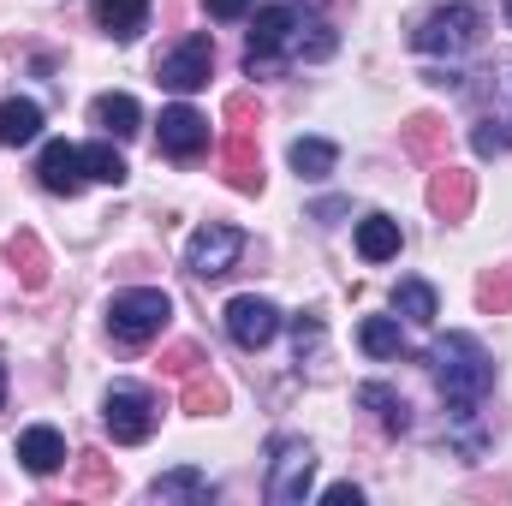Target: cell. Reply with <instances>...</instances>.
<instances>
[{
	"label": "cell",
	"mask_w": 512,
	"mask_h": 506,
	"mask_svg": "<svg viewBox=\"0 0 512 506\" xmlns=\"http://www.w3.org/2000/svg\"><path fill=\"white\" fill-rule=\"evenodd\" d=\"M429 364H435L441 399H447L453 411H477V399H483L489 381H495V358H489L483 340H471V334H447V340H435Z\"/></svg>",
	"instance_id": "1"
},
{
	"label": "cell",
	"mask_w": 512,
	"mask_h": 506,
	"mask_svg": "<svg viewBox=\"0 0 512 506\" xmlns=\"http://www.w3.org/2000/svg\"><path fill=\"white\" fill-rule=\"evenodd\" d=\"M167 322H173V298L155 292V286L114 292V304H108V334H114L120 346H149Z\"/></svg>",
	"instance_id": "2"
},
{
	"label": "cell",
	"mask_w": 512,
	"mask_h": 506,
	"mask_svg": "<svg viewBox=\"0 0 512 506\" xmlns=\"http://www.w3.org/2000/svg\"><path fill=\"white\" fill-rule=\"evenodd\" d=\"M483 42V12L477 6H435L417 30H411V48L417 54H465Z\"/></svg>",
	"instance_id": "3"
},
{
	"label": "cell",
	"mask_w": 512,
	"mask_h": 506,
	"mask_svg": "<svg viewBox=\"0 0 512 506\" xmlns=\"http://www.w3.org/2000/svg\"><path fill=\"white\" fill-rule=\"evenodd\" d=\"M155 399L143 393V387H131V381H120V387H108V399H102V423H108V435L120 441V447H137V441H149L155 435Z\"/></svg>",
	"instance_id": "4"
},
{
	"label": "cell",
	"mask_w": 512,
	"mask_h": 506,
	"mask_svg": "<svg viewBox=\"0 0 512 506\" xmlns=\"http://www.w3.org/2000/svg\"><path fill=\"white\" fill-rule=\"evenodd\" d=\"M310 477H316V453L292 435L274 441V465H268V501L274 506H298L310 495Z\"/></svg>",
	"instance_id": "5"
},
{
	"label": "cell",
	"mask_w": 512,
	"mask_h": 506,
	"mask_svg": "<svg viewBox=\"0 0 512 506\" xmlns=\"http://www.w3.org/2000/svg\"><path fill=\"white\" fill-rule=\"evenodd\" d=\"M209 72H215V42H209V36H185L179 48H167V54L155 60V78H161L167 90H179V96L203 90Z\"/></svg>",
	"instance_id": "6"
},
{
	"label": "cell",
	"mask_w": 512,
	"mask_h": 506,
	"mask_svg": "<svg viewBox=\"0 0 512 506\" xmlns=\"http://www.w3.org/2000/svg\"><path fill=\"white\" fill-rule=\"evenodd\" d=\"M239 256H245V233H239V227H215V221H209V227H197V233H191V245H185V268H191V274H203V280H215V274H227Z\"/></svg>",
	"instance_id": "7"
},
{
	"label": "cell",
	"mask_w": 512,
	"mask_h": 506,
	"mask_svg": "<svg viewBox=\"0 0 512 506\" xmlns=\"http://www.w3.org/2000/svg\"><path fill=\"white\" fill-rule=\"evenodd\" d=\"M227 334H233V346H245V352H262V346L280 334V310H274L268 298L245 292V298H233V304H227Z\"/></svg>",
	"instance_id": "8"
},
{
	"label": "cell",
	"mask_w": 512,
	"mask_h": 506,
	"mask_svg": "<svg viewBox=\"0 0 512 506\" xmlns=\"http://www.w3.org/2000/svg\"><path fill=\"white\" fill-rule=\"evenodd\" d=\"M221 173L239 197H256L262 191V155H256V131L227 126V143H221Z\"/></svg>",
	"instance_id": "9"
},
{
	"label": "cell",
	"mask_w": 512,
	"mask_h": 506,
	"mask_svg": "<svg viewBox=\"0 0 512 506\" xmlns=\"http://www.w3.org/2000/svg\"><path fill=\"white\" fill-rule=\"evenodd\" d=\"M209 149V120L197 114V108H167L161 114V155H173V161H197Z\"/></svg>",
	"instance_id": "10"
},
{
	"label": "cell",
	"mask_w": 512,
	"mask_h": 506,
	"mask_svg": "<svg viewBox=\"0 0 512 506\" xmlns=\"http://www.w3.org/2000/svg\"><path fill=\"white\" fill-rule=\"evenodd\" d=\"M36 179H42V191H54V197H78L84 191V149H72V143H48L42 149V161H36Z\"/></svg>",
	"instance_id": "11"
},
{
	"label": "cell",
	"mask_w": 512,
	"mask_h": 506,
	"mask_svg": "<svg viewBox=\"0 0 512 506\" xmlns=\"http://www.w3.org/2000/svg\"><path fill=\"white\" fill-rule=\"evenodd\" d=\"M298 30V6H262L256 12V30H251V48H245V66L262 72L274 54H280V42Z\"/></svg>",
	"instance_id": "12"
},
{
	"label": "cell",
	"mask_w": 512,
	"mask_h": 506,
	"mask_svg": "<svg viewBox=\"0 0 512 506\" xmlns=\"http://www.w3.org/2000/svg\"><path fill=\"white\" fill-rule=\"evenodd\" d=\"M471 203H477V173H465V167H441V173L429 179V209H435L441 221H465Z\"/></svg>",
	"instance_id": "13"
},
{
	"label": "cell",
	"mask_w": 512,
	"mask_h": 506,
	"mask_svg": "<svg viewBox=\"0 0 512 506\" xmlns=\"http://www.w3.org/2000/svg\"><path fill=\"white\" fill-rule=\"evenodd\" d=\"M18 459H24V471L54 477V471L66 465V441H60V429H48V423L24 429V435H18Z\"/></svg>",
	"instance_id": "14"
},
{
	"label": "cell",
	"mask_w": 512,
	"mask_h": 506,
	"mask_svg": "<svg viewBox=\"0 0 512 506\" xmlns=\"http://www.w3.org/2000/svg\"><path fill=\"white\" fill-rule=\"evenodd\" d=\"M6 262H12V274L24 280V292H42V286H48V251H42V239H36L30 227H18V233L6 239Z\"/></svg>",
	"instance_id": "15"
},
{
	"label": "cell",
	"mask_w": 512,
	"mask_h": 506,
	"mask_svg": "<svg viewBox=\"0 0 512 506\" xmlns=\"http://www.w3.org/2000/svg\"><path fill=\"white\" fill-rule=\"evenodd\" d=\"M90 12L114 42H131L143 30V18H149V0H90Z\"/></svg>",
	"instance_id": "16"
},
{
	"label": "cell",
	"mask_w": 512,
	"mask_h": 506,
	"mask_svg": "<svg viewBox=\"0 0 512 506\" xmlns=\"http://www.w3.org/2000/svg\"><path fill=\"white\" fill-rule=\"evenodd\" d=\"M358 405L382 417L387 435H405V429H411V405H405L393 387H382V381H364V387H358Z\"/></svg>",
	"instance_id": "17"
},
{
	"label": "cell",
	"mask_w": 512,
	"mask_h": 506,
	"mask_svg": "<svg viewBox=\"0 0 512 506\" xmlns=\"http://www.w3.org/2000/svg\"><path fill=\"white\" fill-rule=\"evenodd\" d=\"M36 131H42V108H36L30 96H6V102H0V143H6V149L30 143Z\"/></svg>",
	"instance_id": "18"
},
{
	"label": "cell",
	"mask_w": 512,
	"mask_h": 506,
	"mask_svg": "<svg viewBox=\"0 0 512 506\" xmlns=\"http://www.w3.org/2000/svg\"><path fill=\"white\" fill-rule=\"evenodd\" d=\"M149 501L209 506V501H215V489H209V477H203V471H167V477H155V483H149Z\"/></svg>",
	"instance_id": "19"
},
{
	"label": "cell",
	"mask_w": 512,
	"mask_h": 506,
	"mask_svg": "<svg viewBox=\"0 0 512 506\" xmlns=\"http://www.w3.org/2000/svg\"><path fill=\"white\" fill-rule=\"evenodd\" d=\"M90 120L108 131V137H137V126H143V114H137V102H131L126 90H114V96H96Z\"/></svg>",
	"instance_id": "20"
},
{
	"label": "cell",
	"mask_w": 512,
	"mask_h": 506,
	"mask_svg": "<svg viewBox=\"0 0 512 506\" xmlns=\"http://www.w3.org/2000/svg\"><path fill=\"white\" fill-rule=\"evenodd\" d=\"M399 137H405V149H411L417 161H435V155L447 149V120H441V114H411V120L399 126Z\"/></svg>",
	"instance_id": "21"
},
{
	"label": "cell",
	"mask_w": 512,
	"mask_h": 506,
	"mask_svg": "<svg viewBox=\"0 0 512 506\" xmlns=\"http://www.w3.org/2000/svg\"><path fill=\"white\" fill-rule=\"evenodd\" d=\"M358 256H364V262L399 256V221H393V215H364V221H358Z\"/></svg>",
	"instance_id": "22"
},
{
	"label": "cell",
	"mask_w": 512,
	"mask_h": 506,
	"mask_svg": "<svg viewBox=\"0 0 512 506\" xmlns=\"http://www.w3.org/2000/svg\"><path fill=\"white\" fill-rule=\"evenodd\" d=\"M179 405H185L191 417H221V411H227V387L209 376V370H191V376H185V393H179Z\"/></svg>",
	"instance_id": "23"
},
{
	"label": "cell",
	"mask_w": 512,
	"mask_h": 506,
	"mask_svg": "<svg viewBox=\"0 0 512 506\" xmlns=\"http://www.w3.org/2000/svg\"><path fill=\"white\" fill-rule=\"evenodd\" d=\"M334 161H340V149H334L328 137H298V143H292V173H298V179H328Z\"/></svg>",
	"instance_id": "24"
},
{
	"label": "cell",
	"mask_w": 512,
	"mask_h": 506,
	"mask_svg": "<svg viewBox=\"0 0 512 506\" xmlns=\"http://www.w3.org/2000/svg\"><path fill=\"white\" fill-rule=\"evenodd\" d=\"M120 489V471H114V459L108 453H78V495H114Z\"/></svg>",
	"instance_id": "25"
},
{
	"label": "cell",
	"mask_w": 512,
	"mask_h": 506,
	"mask_svg": "<svg viewBox=\"0 0 512 506\" xmlns=\"http://www.w3.org/2000/svg\"><path fill=\"white\" fill-rule=\"evenodd\" d=\"M393 310L405 322H435V286L429 280H399L393 286Z\"/></svg>",
	"instance_id": "26"
},
{
	"label": "cell",
	"mask_w": 512,
	"mask_h": 506,
	"mask_svg": "<svg viewBox=\"0 0 512 506\" xmlns=\"http://www.w3.org/2000/svg\"><path fill=\"white\" fill-rule=\"evenodd\" d=\"M84 173H90V179H102V185H126V179H131L126 155H120L114 143H90V149H84Z\"/></svg>",
	"instance_id": "27"
},
{
	"label": "cell",
	"mask_w": 512,
	"mask_h": 506,
	"mask_svg": "<svg viewBox=\"0 0 512 506\" xmlns=\"http://www.w3.org/2000/svg\"><path fill=\"white\" fill-rule=\"evenodd\" d=\"M477 304H483L489 316H507V310H512V262L483 268V280H477Z\"/></svg>",
	"instance_id": "28"
},
{
	"label": "cell",
	"mask_w": 512,
	"mask_h": 506,
	"mask_svg": "<svg viewBox=\"0 0 512 506\" xmlns=\"http://www.w3.org/2000/svg\"><path fill=\"white\" fill-rule=\"evenodd\" d=\"M358 340H364L370 358H399V322H393V316H370Z\"/></svg>",
	"instance_id": "29"
},
{
	"label": "cell",
	"mask_w": 512,
	"mask_h": 506,
	"mask_svg": "<svg viewBox=\"0 0 512 506\" xmlns=\"http://www.w3.org/2000/svg\"><path fill=\"white\" fill-rule=\"evenodd\" d=\"M203 364H209V358H203V346H197V340H179V346H167V352H161V364H155V370H161V376H191V370H203Z\"/></svg>",
	"instance_id": "30"
},
{
	"label": "cell",
	"mask_w": 512,
	"mask_h": 506,
	"mask_svg": "<svg viewBox=\"0 0 512 506\" xmlns=\"http://www.w3.org/2000/svg\"><path fill=\"white\" fill-rule=\"evenodd\" d=\"M227 126H239V131L262 126V102H256L251 90H233V96H227Z\"/></svg>",
	"instance_id": "31"
},
{
	"label": "cell",
	"mask_w": 512,
	"mask_h": 506,
	"mask_svg": "<svg viewBox=\"0 0 512 506\" xmlns=\"http://www.w3.org/2000/svg\"><path fill=\"white\" fill-rule=\"evenodd\" d=\"M471 149H477L483 161H495V155H507V149H512V137H507L501 126H495V120H483V126L471 131Z\"/></svg>",
	"instance_id": "32"
},
{
	"label": "cell",
	"mask_w": 512,
	"mask_h": 506,
	"mask_svg": "<svg viewBox=\"0 0 512 506\" xmlns=\"http://www.w3.org/2000/svg\"><path fill=\"white\" fill-rule=\"evenodd\" d=\"M358 501H364L358 483H328V489H322V506H358Z\"/></svg>",
	"instance_id": "33"
},
{
	"label": "cell",
	"mask_w": 512,
	"mask_h": 506,
	"mask_svg": "<svg viewBox=\"0 0 512 506\" xmlns=\"http://www.w3.org/2000/svg\"><path fill=\"white\" fill-rule=\"evenodd\" d=\"M209 6V18H245L251 12V0H203Z\"/></svg>",
	"instance_id": "34"
},
{
	"label": "cell",
	"mask_w": 512,
	"mask_h": 506,
	"mask_svg": "<svg viewBox=\"0 0 512 506\" xmlns=\"http://www.w3.org/2000/svg\"><path fill=\"white\" fill-rule=\"evenodd\" d=\"M310 346H322V322H304V316H298V358H304Z\"/></svg>",
	"instance_id": "35"
},
{
	"label": "cell",
	"mask_w": 512,
	"mask_h": 506,
	"mask_svg": "<svg viewBox=\"0 0 512 506\" xmlns=\"http://www.w3.org/2000/svg\"><path fill=\"white\" fill-rule=\"evenodd\" d=\"M0 405H6V364H0Z\"/></svg>",
	"instance_id": "36"
},
{
	"label": "cell",
	"mask_w": 512,
	"mask_h": 506,
	"mask_svg": "<svg viewBox=\"0 0 512 506\" xmlns=\"http://www.w3.org/2000/svg\"><path fill=\"white\" fill-rule=\"evenodd\" d=\"M507 24H512V0H507Z\"/></svg>",
	"instance_id": "37"
}]
</instances>
